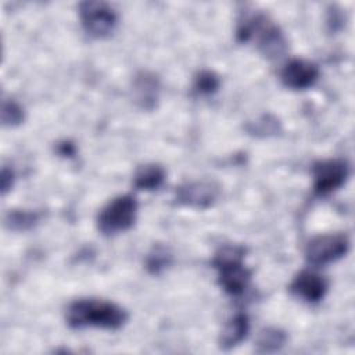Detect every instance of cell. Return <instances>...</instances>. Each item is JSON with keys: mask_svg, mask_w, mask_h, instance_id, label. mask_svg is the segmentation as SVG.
Listing matches in <instances>:
<instances>
[{"mask_svg": "<svg viewBox=\"0 0 355 355\" xmlns=\"http://www.w3.org/2000/svg\"><path fill=\"white\" fill-rule=\"evenodd\" d=\"M219 187L211 182V180H197L190 182L178 189L176 198L179 202L197 207V208H205L209 207L218 197Z\"/></svg>", "mask_w": 355, "mask_h": 355, "instance_id": "cell-8", "label": "cell"}, {"mask_svg": "<svg viewBox=\"0 0 355 355\" xmlns=\"http://www.w3.org/2000/svg\"><path fill=\"white\" fill-rule=\"evenodd\" d=\"M137 204L132 196H119L108 202L98 215V229L115 234L129 229L136 219Z\"/></svg>", "mask_w": 355, "mask_h": 355, "instance_id": "cell-4", "label": "cell"}, {"mask_svg": "<svg viewBox=\"0 0 355 355\" xmlns=\"http://www.w3.org/2000/svg\"><path fill=\"white\" fill-rule=\"evenodd\" d=\"M345 234H322L312 239L306 247V259L313 265H324L341 258L348 250Z\"/></svg>", "mask_w": 355, "mask_h": 355, "instance_id": "cell-6", "label": "cell"}, {"mask_svg": "<svg viewBox=\"0 0 355 355\" xmlns=\"http://www.w3.org/2000/svg\"><path fill=\"white\" fill-rule=\"evenodd\" d=\"M171 262V255L166 248L157 247L147 258V268L153 273H158L165 269Z\"/></svg>", "mask_w": 355, "mask_h": 355, "instance_id": "cell-15", "label": "cell"}, {"mask_svg": "<svg viewBox=\"0 0 355 355\" xmlns=\"http://www.w3.org/2000/svg\"><path fill=\"white\" fill-rule=\"evenodd\" d=\"M286 343V334L279 329H265L261 331L258 341H257V351L258 352H275L280 349Z\"/></svg>", "mask_w": 355, "mask_h": 355, "instance_id": "cell-14", "label": "cell"}, {"mask_svg": "<svg viewBox=\"0 0 355 355\" xmlns=\"http://www.w3.org/2000/svg\"><path fill=\"white\" fill-rule=\"evenodd\" d=\"M165 172L159 165H143L135 175V186L140 190H154L164 180Z\"/></svg>", "mask_w": 355, "mask_h": 355, "instance_id": "cell-13", "label": "cell"}, {"mask_svg": "<svg viewBox=\"0 0 355 355\" xmlns=\"http://www.w3.org/2000/svg\"><path fill=\"white\" fill-rule=\"evenodd\" d=\"M12 184V172L11 171H7V169H3L1 172V189H3V193H6Z\"/></svg>", "mask_w": 355, "mask_h": 355, "instance_id": "cell-19", "label": "cell"}, {"mask_svg": "<svg viewBox=\"0 0 355 355\" xmlns=\"http://www.w3.org/2000/svg\"><path fill=\"white\" fill-rule=\"evenodd\" d=\"M248 319L244 313L234 315L223 327L219 345L222 349H230L241 343L248 333Z\"/></svg>", "mask_w": 355, "mask_h": 355, "instance_id": "cell-12", "label": "cell"}, {"mask_svg": "<svg viewBox=\"0 0 355 355\" xmlns=\"http://www.w3.org/2000/svg\"><path fill=\"white\" fill-rule=\"evenodd\" d=\"M136 101L147 110H151L158 100V80L154 75L143 72L136 76L133 83Z\"/></svg>", "mask_w": 355, "mask_h": 355, "instance_id": "cell-11", "label": "cell"}, {"mask_svg": "<svg viewBox=\"0 0 355 355\" xmlns=\"http://www.w3.org/2000/svg\"><path fill=\"white\" fill-rule=\"evenodd\" d=\"M125 320V311L116 304L104 300H79L68 308V323L75 329L86 326L118 329Z\"/></svg>", "mask_w": 355, "mask_h": 355, "instance_id": "cell-1", "label": "cell"}, {"mask_svg": "<svg viewBox=\"0 0 355 355\" xmlns=\"http://www.w3.org/2000/svg\"><path fill=\"white\" fill-rule=\"evenodd\" d=\"M290 288L295 295L304 298L305 301L316 302L323 298L327 290V283L322 276L304 270L293 280Z\"/></svg>", "mask_w": 355, "mask_h": 355, "instance_id": "cell-10", "label": "cell"}, {"mask_svg": "<svg viewBox=\"0 0 355 355\" xmlns=\"http://www.w3.org/2000/svg\"><path fill=\"white\" fill-rule=\"evenodd\" d=\"M243 257L244 248L226 245L216 252L214 259V265L219 270V283L232 295L241 294L251 277L250 270L243 265Z\"/></svg>", "mask_w": 355, "mask_h": 355, "instance_id": "cell-2", "label": "cell"}, {"mask_svg": "<svg viewBox=\"0 0 355 355\" xmlns=\"http://www.w3.org/2000/svg\"><path fill=\"white\" fill-rule=\"evenodd\" d=\"M348 175V166L344 161L329 159L313 165V190L324 196L338 189Z\"/></svg>", "mask_w": 355, "mask_h": 355, "instance_id": "cell-7", "label": "cell"}, {"mask_svg": "<svg viewBox=\"0 0 355 355\" xmlns=\"http://www.w3.org/2000/svg\"><path fill=\"white\" fill-rule=\"evenodd\" d=\"M1 118L4 125H17L22 121L24 118V112L22 108L12 100L10 101H4L3 103V111H1Z\"/></svg>", "mask_w": 355, "mask_h": 355, "instance_id": "cell-16", "label": "cell"}, {"mask_svg": "<svg viewBox=\"0 0 355 355\" xmlns=\"http://www.w3.org/2000/svg\"><path fill=\"white\" fill-rule=\"evenodd\" d=\"M37 220V215L33 212L15 211L8 215V223L12 229H26L35 225Z\"/></svg>", "mask_w": 355, "mask_h": 355, "instance_id": "cell-17", "label": "cell"}, {"mask_svg": "<svg viewBox=\"0 0 355 355\" xmlns=\"http://www.w3.org/2000/svg\"><path fill=\"white\" fill-rule=\"evenodd\" d=\"M318 67L306 60H291L282 71V80L291 89H306L318 79Z\"/></svg>", "mask_w": 355, "mask_h": 355, "instance_id": "cell-9", "label": "cell"}, {"mask_svg": "<svg viewBox=\"0 0 355 355\" xmlns=\"http://www.w3.org/2000/svg\"><path fill=\"white\" fill-rule=\"evenodd\" d=\"M241 40L257 39L259 49L268 57H276L284 50V39L277 26L266 17L255 15L247 19L239 29Z\"/></svg>", "mask_w": 355, "mask_h": 355, "instance_id": "cell-3", "label": "cell"}, {"mask_svg": "<svg viewBox=\"0 0 355 355\" xmlns=\"http://www.w3.org/2000/svg\"><path fill=\"white\" fill-rule=\"evenodd\" d=\"M218 86H219V80L216 75L208 71L201 72L196 79V89L200 93H212L218 89Z\"/></svg>", "mask_w": 355, "mask_h": 355, "instance_id": "cell-18", "label": "cell"}, {"mask_svg": "<svg viewBox=\"0 0 355 355\" xmlns=\"http://www.w3.org/2000/svg\"><path fill=\"white\" fill-rule=\"evenodd\" d=\"M80 19L85 29L96 37L110 35L116 24L115 11L105 3L86 1L80 4Z\"/></svg>", "mask_w": 355, "mask_h": 355, "instance_id": "cell-5", "label": "cell"}]
</instances>
